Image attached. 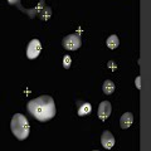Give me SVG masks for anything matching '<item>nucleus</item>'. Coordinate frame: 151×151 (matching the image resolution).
<instances>
[{
  "label": "nucleus",
  "instance_id": "obj_12",
  "mask_svg": "<svg viewBox=\"0 0 151 151\" xmlns=\"http://www.w3.org/2000/svg\"><path fill=\"white\" fill-rule=\"evenodd\" d=\"M70 63H72V59H70L69 55H64L63 57V67L65 69H68L70 67Z\"/></svg>",
  "mask_w": 151,
  "mask_h": 151
},
{
  "label": "nucleus",
  "instance_id": "obj_15",
  "mask_svg": "<svg viewBox=\"0 0 151 151\" xmlns=\"http://www.w3.org/2000/svg\"><path fill=\"white\" fill-rule=\"evenodd\" d=\"M93 151H98V150H93Z\"/></svg>",
  "mask_w": 151,
  "mask_h": 151
},
{
  "label": "nucleus",
  "instance_id": "obj_14",
  "mask_svg": "<svg viewBox=\"0 0 151 151\" xmlns=\"http://www.w3.org/2000/svg\"><path fill=\"white\" fill-rule=\"evenodd\" d=\"M20 0H8V3L10 4V5H15V4H18Z\"/></svg>",
  "mask_w": 151,
  "mask_h": 151
},
{
  "label": "nucleus",
  "instance_id": "obj_9",
  "mask_svg": "<svg viewBox=\"0 0 151 151\" xmlns=\"http://www.w3.org/2000/svg\"><path fill=\"white\" fill-rule=\"evenodd\" d=\"M102 91L106 94H112L115 92V83H113L111 79H107V81H105L102 84Z\"/></svg>",
  "mask_w": 151,
  "mask_h": 151
},
{
  "label": "nucleus",
  "instance_id": "obj_7",
  "mask_svg": "<svg viewBox=\"0 0 151 151\" xmlns=\"http://www.w3.org/2000/svg\"><path fill=\"white\" fill-rule=\"evenodd\" d=\"M132 122H134V115H132L131 112H125L124 115L121 116L120 126H121V129L126 130L132 125Z\"/></svg>",
  "mask_w": 151,
  "mask_h": 151
},
{
  "label": "nucleus",
  "instance_id": "obj_11",
  "mask_svg": "<svg viewBox=\"0 0 151 151\" xmlns=\"http://www.w3.org/2000/svg\"><path fill=\"white\" fill-rule=\"evenodd\" d=\"M52 15V10L49 6H45L44 5V10L43 12H39V17L40 19H43V20H47V19H49Z\"/></svg>",
  "mask_w": 151,
  "mask_h": 151
},
{
  "label": "nucleus",
  "instance_id": "obj_6",
  "mask_svg": "<svg viewBox=\"0 0 151 151\" xmlns=\"http://www.w3.org/2000/svg\"><path fill=\"white\" fill-rule=\"evenodd\" d=\"M101 144L103 147L107 150H110L115 146V137H113V135L111 134V131H108V130L103 131L102 137H101Z\"/></svg>",
  "mask_w": 151,
  "mask_h": 151
},
{
  "label": "nucleus",
  "instance_id": "obj_5",
  "mask_svg": "<svg viewBox=\"0 0 151 151\" xmlns=\"http://www.w3.org/2000/svg\"><path fill=\"white\" fill-rule=\"evenodd\" d=\"M111 111H112V106L111 102L108 101H102L98 106V111H97V116L101 121H106L108 117L111 116Z\"/></svg>",
  "mask_w": 151,
  "mask_h": 151
},
{
  "label": "nucleus",
  "instance_id": "obj_2",
  "mask_svg": "<svg viewBox=\"0 0 151 151\" xmlns=\"http://www.w3.org/2000/svg\"><path fill=\"white\" fill-rule=\"evenodd\" d=\"M10 129L13 135L15 136L18 140H25L29 136V131H30V125L28 119L22 115V113H15L13 116V119L10 121Z\"/></svg>",
  "mask_w": 151,
  "mask_h": 151
},
{
  "label": "nucleus",
  "instance_id": "obj_1",
  "mask_svg": "<svg viewBox=\"0 0 151 151\" xmlns=\"http://www.w3.org/2000/svg\"><path fill=\"white\" fill-rule=\"evenodd\" d=\"M27 110L35 120L47 122L55 116V103L50 96H39L27 103Z\"/></svg>",
  "mask_w": 151,
  "mask_h": 151
},
{
  "label": "nucleus",
  "instance_id": "obj_8",
  "mask_svg": "<svg viewBox=\"0 0 151 151\" xmlns=\"http://www.w3.org/2000/svg\"><path fill=\"white\" fill-rule=\"evenodd\" d=\"M106 44L107 47L110 49H116L117 47L120 45V39H119V37H117L116 34H112L107 38V42H106Z\"/></svg>",
  "mask_w": 151,
  "mask_h": 151
},
{
  "label": "nucleus",
  "instance_id": "obj_4",
  "mask_svg": "<svg viewBox=\"0 0 151 151\" xmlns=\"http://www.w3.org/2000/svg\"><path fill=\"white\" fill-rule=\"evenodd\" d=\"M42 44L38 39H32L27 47V58L28 59H35L40 54Z\"/></svg>",
  "mask_w": 151,
  "mask_h": 151
},
{
  "label": "nucleus",
  "instance_id": "obj_13",
  "mask_svg": "<svg viewBox=\"0 0 151 151\" xmlns=\"http://www.w3.org/2000/svg\"><path fill=\"white\" fill-rule=\"evenodd\" d=\"M136 88H137V89H140L141 88V86H140V76H139V77H136Z\"/></svg>",
  "mask_w": 151,
  "mask_h": 151
},
{
  "label": "nucleus",
  "instance_id": "obj_3",
  "mask_svg": "<svg viewBox=\"0 0 151 151\" xmlns=\"http://www.w3.org/2000/svg\"><path fill=\"white\" fill-rule=\"evenodd\" d=\"M62 45H63V48L67 50H77L78 48H81V45H82L81 35H78V34L65 35L62 40Z\"/></svg>",
  "mask_w": 151,
  "mask_h": 151
},
{
  "label": "nucleus",
  "instance_id": "obj_10",
  "mask_svg": "<svg viewBox=\"0 0 151 151\" xmlns=\"http://www.w3.org/2000/svg\"><path fill=\"white\" fill-rule=\"evenodd\" d=\"M92 111V106H91V103H83V105L78 108V116H86L88 115L89 112Z\"/></svg>",
  "mask_w": 151,
  "mask_h": 151
}]
</instances>
